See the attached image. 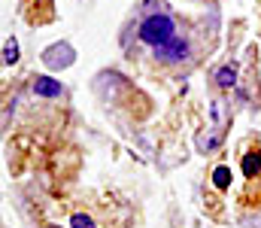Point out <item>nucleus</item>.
<instances>
[{"instance_id": "7ed1b4c3", "label": "nucleus", "mask_w": 261, "mask_h": 228, "mask_svg": "<svg viewBox=\"0 0 261 228\" xmlns=\"http://www.w3.org/2000/svg\"><path fill=\"white\" fill-rule=\"evenodd\" d=\"M34 91L37 94H46V97H58L61 94V85L52 82V79H34Z\"/></svg>"}, {"instance_id": "423d86ee", "label": "nucleus", "mask_w": 261, "mask_h": 228, "mask_svg": "<svg viewBox=\"0 0 261 228\" xmlns=\"http://www.w3.org/2000/svg\"><path fill=\"white\" fill-rule=\"evenodd\" d=\"M15 55H18L15 43H6V64H15Z\"/></svg>"}, {"instance_id": "20e7f679", "label": "nucleus", "mask_w": 261, "mask_h": 228, "mask_svg": "<svg viewBox=\"0 0 261 228\" xmlns=\"http://www.w3.org/2000/svg\"><path fill=\"white\" fill-rule=\"evenodd\" d=\"M219 85H234V67H225L219 73Z\"/></svg>"}, {"instance_id": "39448f33", "label": "nucleus", "mask_w": 261, "mask_h": 228, "mask_svg": "<svg viewBox=\"0 0 261 228\" xmlns=\"http://www.w3.org/2000/svg\"><path fill=\"white\" fill-rule=\"evenodd\" d=\"M228 176H231V170L228 167H219L216 170V186H228Z\"/></svg>"}, {"instance_id": "f257e3e1", "label": "nucleus", "mask_w": 261, "mask_h": 228, "mask_svg": "<svg viewBox=\"0 0 261 228\" xmlns=\"http://www.w3.org/2000/svg\"><path fill=\"white\" fill-rule=\"evenodd\" d=\"M176 34H179V18H176L173 12H167L164 6L143 12V18L137 21V40H140L143 46H149V49L167 46Z\"/></svg>"}, {"instance_id": "f03ea898", "label": "nucleus", "mask_w": 261, "mask_h": 228, "mask_svg": "<svg viewBox=\"0 0 261 228\" xmlns=\"http://www.w3.org/2000/svg\"><path fill=\"white\" fill-rule=\"evenodd\" d=\"M197 55H200V46H197V37L195 34H176L167 46H161V49H155V58L161 61V64H192L197 61Z\"/></svg>"}, {"instance_id": "0eeeda50", "label": "nucleus", "mask_w": 261, "mask_h": 228, "mask_svg": "<svg viewBox=\"0 0 261 228\" xmlns=\"http://www.w3.org/2000/svg\"><path fill=\"white\" fill-rule=\"evenodd\" d=\"M49 228H58V225H49Z\"/></svg>"}]
</instances>
